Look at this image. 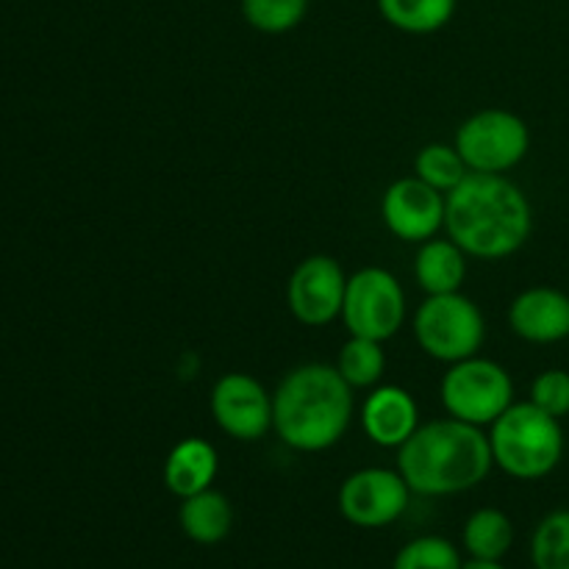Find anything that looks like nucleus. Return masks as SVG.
<instances>
[{
	"instance_id": "obj_1",
	"label": "nucleus",
	"mask_w": 569,
	"mask_h": 569,
	"mask_svg": "<svg viewBox=\"0 0 569 569\" xmlns=\"http://www.w3.org/2000/svg\"><path fill=\"white\" fill-rule=\"evenodd\" d=\"M445 231L472 259L498 261L531 239L533 211L526 192L506 176L467 172L445 194Z\"/></svg>"
},
{
	"instance_id": "obj_2",
	"label": "nucleus",
	"mask_w": 569,
	"mask_h": 569,
	"mask_svg": "<svg viewBox=\"0 0 569 569\" xmlns=\"http://www.w3.org/2000/svg\"><path fill=\"white\" fill-rule=\"evenodd\" d=\"M495 467L483 428L456 417L420 422L398 448V470L411 492L445 498L476 489Z\"/></svg>"
},
{
	"instance_id": "obj_3",
	"label": "nucleus",
	"mask_w": 569,
	"mask_h": 569,
	"mask_svg": "<svg viewBox=\"0 0 569 569\" xmlns=\"http://www.w3.org/2000/svg\"><path fill=\"white\" fill-rule=\"evenodd\" d=\"M353 420V387L337 367L311 361L283 376L272 392V431L287 448L322 453L333 448Z\"/></svg>"
},
{
	"instance_id": "obj_4",
	"label": "nucleus",
	"mask_w": 569,
	"mask_h": 569,
	"mask_svg": "<svg viewBox=\"0 0 569 569\" xmlns=\"http://www.w3.org/2000/svg\"><path fill=\"white\" fill-rule=\"evenodd\" d=\"M487 437L495 467L517 481H539L550 476L565 456L561 420L545 415L531 400L511 403L489 426Z\"/></svg>"
},
{
	"instance_id": "obj_5",
	"label": "nucleus",
	"mask_w": 569,
	"mask_h": 569,
	"mask_svg": "<svg viewBox=\"0 0 569 569\" xmlns=\"http://www.w3.org/2000/svg\"><path fill=\"white\" fill-rule=\"evenodd\" d=\"M439 395L448 417L487 428L515 403V381L498 361L470 356L448 367Z\"/></svg>"
},
{
	"instance_id": "obj_6",
	"label": "nucleus",
	"mask_w": 569,
	"mask_h": 569,
	"mask_svg": "<svg viewBox=\"0 0 569 569\" xmlns=\"http://www.w3.org/2000/svg\"><path fill=\"white\" fill-rule=\"evenodd\" d=\"M415 337L431 359L456 365L478 356L487 339V322L467 295H428L415 315Z\"/></svg>"
},
{
	"instance_id": "obj_7",
	"label": "nucleus",
	"mask_w": 569,
	"mask_h": 569,
	"mask_svg": "<svg viewBox=\"0 0 569 569\" xmlns=\"http://www.w3.org/2000/svg\"><path fill=\"white\" fill-rule=\"evenodd\" d=\"M453 144L470 172L506 176L531 150V131L515 111L483 109L461 122Z\"/></svg>"
},
{
	"instance_id": "obj_8",
	"label": "nucleus",
	"mask_w": 569,
	"mask_h": 569,
	"mask_svg": "<svg viewBox=\"0 0 569 569\" xmlns=\"http://www.w3.org/2000/svg\"><path fill=\"white\" fill-rule=\"evenodd\" d=\"M406 292L383 267H365L348 278L342 322L350 337L387 342L403 328Z\"/></svg>"
},
{
	"instance_id": "obj_9",
	"label": "nucleus",
	"mask_w": 569,
	"mask_h": 569,
	"mask_svg": "<svg viewBox=\"0 0 569 569\" xmlns=\"http://www.w3.org/2000/svg\"><path fill=\"white\" fill-rule=\"evenodd\" d=\"M411 489L400 470L365 467L339 487V511L356 528H387L409 509Z\"/></svg>"
},
{
	"instance_id": "obj_10",
	"label": "nucleus",
	"mask_w": 569,
	"mask_h": 569,
	"mask_svg": "<svg viewBox=\"0 0 569 569\" xmlns=\"http://www.w3.org/2000/svg\"><path fill=\"white\" fill-rule=\"evenodd\" d=\"M211 417L237 442H259L272 428V395L248 372H228L211 387Z\"/></svg>"
},
{
	"instance_id": "obj_11",
	"label": "nucleus",
	"mask_w": 569,
	"mask_h": 569,
	"mask_svg": "<svg viewBox=\"0 0 569 569\" xmlns=\"http://www.w3.org/2000/svg\"><path fill=\"white\" fill-rule=\"evenodd\" d=\"M348 276L331 256H309L292 270L287 303L300 326L322 328L342 317Z\"/></svg>"
},
{
	"instance_id": "obj_12",
	"label": "nucleus",
	"mask_w": 569,
	"mask_h": 569,
	"mask_svg": "<svg viewBox=\"0 0 569 569\" xmlns=\"http://www.w3.org/2000/svg\"><path fill=\"white\" fill-rule=\"evenodd\" d=\"M381 217L392 237L422 244L445 228V194L417 176L398 178L383 192Z\"/></svg>"
},
{
	"instance_id": "obj_13",
	"label": "nucleus",
	"mask_w": 569,
	"mask_h": 569,
	"mask_svg": "<svg viewBox=\"0 0 569 569\" xmlns=\"http://www.w3.org/2000/svg\"><path fill=\"white\" fill-rule=\"evenodd\" d=\"M361 428L372 445L398 450L420 428V406L403 387H372L361 406Z\"/></svg>"
},
{
	"instance_id": "obj_14",
	"label": "nucleus",
	"mask_w": 569,
	"mask_h": 569,
	"mask_svg": "<svg viewBox=\"0 0 569 569\" xmlns=\"http://www.w3.org/2000/svg\"><path fill=\"white\" fill-rule=\"evenodd\" d=\"M509 326L531 345H553L569 337V295L553 287H531L509 306Z\"/></svg>"
},
{
	"instance_id": "obj_15",
	"label": "nucleus",
	"mask_w": 569,
	"mask_h": 569,
	"mask_svg": "<svg viewBox=\"0 0 569 569\" xmlns=\"http://www.w3.org/2000/svg\"><path fill=\"white\" fill-rule=\"evenodd\" d=\"M217 472H220V456L209 439L187 437L167 453L164 459V487L176 498H192V495L211 489Z\"/></svg>"
},
{
	"instance_id": "obj_16",
	"label": "nucleus",
	"mask_w": 569,
	"mask_h": 569,
	"mask_svg": "<svg viewBox=\"0 0 569 569\" xmlns=\"http://www.w3.org/2000/svg\"><path fill=\"white\" fill-rule=\"evenodd\" d=\"M415 278L426 295L461 292L467 278V253L453 239H428L415 256Z\"/></svg>"
},
{
	"instance_id": "obj_17",
	"label": "nucleus",
	"mask_w": 569,
	"mask_h": 569,
	"mask_svg": "<svg viewBox=\"0 0 569 569\" xmlns=\"http://www.w3.org/2000/svg\"><path fill=\"white\" fill-rule=\"evenodd\" d=\"M181 531L198 545H217L231 533L233 528V509L231 500L217 489H203L192 498L181 500L178 511Z\"/></svg>"
},
{
	"instance_id": "obj_18",
	"label": "nucleus",
	"mask_w": 569,
	"mask_h": 569,
	"mask_svg": "<svg viewBox=\"0 0 569 569\" xmlns=\"http://www.w3.org/2000/svg\"><path fill=\"white\" fill-rule=\"evenodd\" d=\"M461 539H465V550L470 553V559L500 561L515 545V526L506 511L478 509L467 517Z\"/></svg>"
},
{
	"instance_id": "obj_19",
	"label": "nucleus",
	"mask_w": 569,
	"mask_h": 569,
	"mask_svg": "<svg viewBox=\"0 0 569 569\" xmlns=\"http://www.w3.org/2000/svg\"><path fill=\"white\" fill-rule=\"evenodd\" d=\"M459 0H378L381 17L403 33H433L448 26Z\"/></svg>"
},
{
	"instance_id": "obj_20",
	"label": "nucleus",
	"mask_w": 569,
	"mask_h": 569,
	"mask_svg": "<svg viewBox=\"0 0 569 569\" xmlns=\"http://www.w3.org/2000/svg\"><path fill=\"white\" fill-rule=\"evenodd\" d=\"M383 342L367 337H350L342 345L337 359V370L353 389H372L381 383L387 372V353L381 348Z\"/></svg>"
},
{
	"instance_id": "obj_21",
	"label": "nucleus",
	"mask_w": 569,
	"mask_h": 569,
	"mask_svg": "<svg viewBox=\"0 0 569 569\" xmlns=\"http://www.w3.org/2000/svg\"><path fill=\"white\" fill-rule=\"evenodd\" d=\"M467 172L470 170H467L465 159H461V153L456 150V144L431 142L426 144L415 159V176L442 194L453 192V189L465 181Z\"/></svg>"
},
{
	"instance_id": "obj_22",
	"label": "nucleus",
	"mask_w": 569,
	"mask_h": 569,
	"mask_svg": "<svg viewBox=\"0 0 569 569\" xmlns=\"http://www.w3.org/2000/svg\"><path fill=\"white\" fill-rule=\"evenodd\" d=\"M531 559L537 569H569V509L550 511L531 539Z\"/></svg>"
},
{
	"instance_id": "obj_23",
	"label": "nucleus",
	"mask_w": 569,
	"mask_h": 569,
	"mask_svg": "<svg viewBox=\"0 0 569 569\" xmlns=\"http://www.w3.org/2000/svg\"><path fill=\"white\" fill-rule=\"evenodd\" d=\"M309 0H242V17L261 33H287L303 22Z\"/></svg>"
},
{
	"instance_id": "obj_24",
	"label": "nucleus",
	"mask_w": 569,
	"mask_h": 569,
	"mask_svg": "<svg viewBox=\"0 0 569 569\" xmlns=\"http://www.w3.org/2000/svg\"><path fill=\"white\" fill-rule=\"evenodd\" d=\"M459 548L442 537H420L398 550L392 569H461Z\"/></svg>"
},
{
	"instance_id": "obj_25",
	"label": "nucleus",
	"mask_w": 569,
	"mask_h": 569,
	"mask_svg": "<svg viewBox=\"0 0 569 569\" xmlns=\"http://www.w3.org/2000/svg\"><path fill=\"white\" fill-rule=\"evenodd\" d=\"M531 400L537 409H542L545 415L561 417L569 415V372L567 370H545L533 378L531 383Z\"/></svg>"
},
{
	"instance_id": "obj_26",
	"label": "nucleus",
	"mask_w": 569,
	"mask_h": 569,
	"mask_svg": "<svg viewBox=\"0 0 569 569\" xmlns=\"http://www.w3.org/2000/svg\"><path fill=\"white\" fill-rule=\"evenodd\" d=\"M461 569H506L500 561H481V559H470L465 561V567Z\"/></svg>"
}]
</instances>
